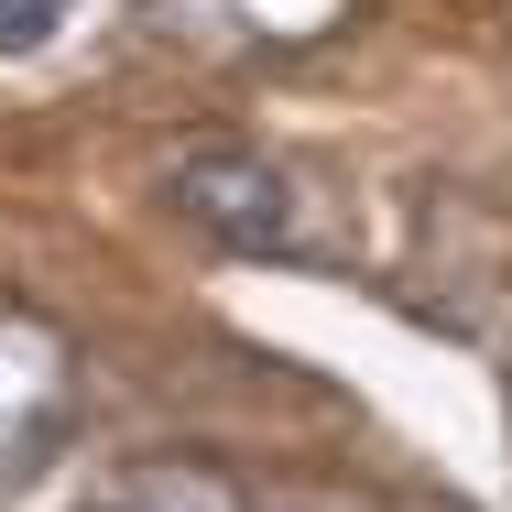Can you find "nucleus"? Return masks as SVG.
I'll return each instance as SVG.
<instances>
[{
  "label": "nucleus",
  "instance_id": "1",
  "mask_svg": "<svg viewBox=\"0 0 512 512\" xmlns=\"http://www.w3.org/2000/svg\"><path fill=\"white\" fill-rule=\"evenodd\" d=\"M175 207L218 229L229 251H284L295 240V218H284V175L262 164V153H186L175 164Z\"/></svg>",
  "mask_w": 512,
  "mask_h": 512
},
{
  "label": "nucleus",
  "instance_id": "2",
  "mask_svg": "<svg viewBox=\"0 0 512 512\" xmlns=\"http://www.w3.org/2000/svg\"><path fill=\"white\" fill-rule=\"evenodd\" d=\"M55 414H66V360H55V338H33V327L0 316V491L33 480Z\"/></svg>",
  "mask_w": 512,
  "mask_h": 512
},
{
  "label": "nucleus",
  "instance_id": "3",
  "mask_svg": "<svg viewBox=\"0 0 512 512\" xmlns=\"http://www.w3.org/2000/svg\"><path fill=\"white\" fill-rule=\"evenodd\" d=\"M77 512H240V491L207 480V469H186V458H142V469L99 480Z\"/></svg>",
  "mask_w": 512,
  "mask_h": 512
},
{
  "label": "nucleus",
  "instance_id": "4",
  "mask_svg": "<svg viewBox=\"0 0 512 512\" xmlns=\"http://www.w3.org/2000/svg\"><path fill=\"white\" fill-rule=\"evenodd\" d=\"M55 11H66V0H0V55H33V44L55 33Z\"/></svg>",
  "mask_w": 512,
  "mask_h": 512
}]
</instances>
